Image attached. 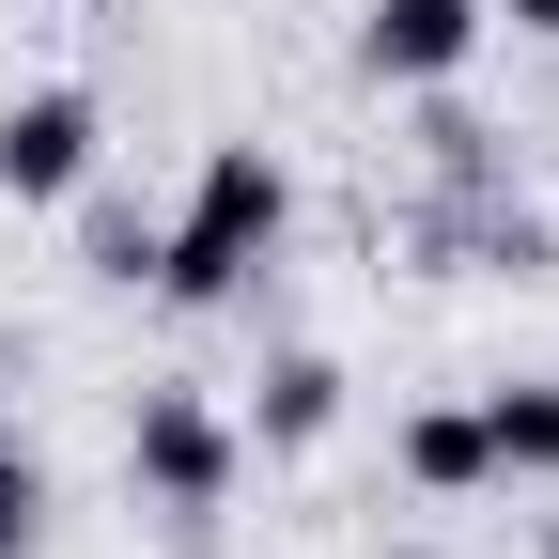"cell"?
Instances as JSON below:
<instances>
[{
    "mask_svg": "<svg viewBox=\"0 0 559 559\" xmlns=\"http://www.w3.org/2000/svg\"><path fill=\"white\" fill-rule=\"evenodd\" d=\"M94 187V94H0V202H79Z\"/></svg>",
    "mask_w": 559,
    "mask_h": 559,
    "instance_id": "4",
    "label": "cell"
},
{
    "mask_svg": "<svg viewBox=\"0 0 559 559\" xmlns=\"http://www.w3.org/2000/svg\"><path fill=\"white\" fill-rule=\"evenodd\" d=\"M124 481H140L171 528H218V513H234V419L202 404V389H140V419H124Z\"/></svg>",
    "mask_w": 559,
    "mask_h": 559,
    "instance_id": "2",
    "label": "cell"
},
{
    "mask_svg": "<svg viewBox=\"0 0 559 559\" xmlns=\"http://www.w3.org/2000/svg\"><path fill=\"white\" fill-rule=\"evenodd\" d=\"M481 451H498V481H559V389H498Z\"/></svg>",
    "mask_w": 559,
    "mask_h": 559,
    "instance_id": "6",
    "label": "cell"
},
{
    "mask_svg": "<svg viewBox=\"0 0 559 559\" xmlns=\"http://www.w3.org/2000/svg\"><path fill=\"white\" fill-rule=\"evenodd\" d=\"M544 559H559V528H544Z\"/></svg>",
    "mask_w": 559,
    "mask_h": 559,
    "instance_id": "10",
    "label": "cell"
},
{
    "mask_svg": "<svg viewBox=\"0 0 559 559\" xmlns=\"http://www.w3.org/2000/svg\"><path fill=\"white\" fill-rule=\"evenodd\" d=\"M32 544H47V466L0 451V559H32Z\"/></svg>",
    "mask_w": 559,
    "mask_h": 559,
    "instance_id": "8",
    "label": "cell"
},
{
    "mask_svg": "<svg viewBox=\"0 0 559 559\" xmlns=\"http://www.w3.org/2000/svg\"><path fill=\"white\" fill-rule=\"evenodd\" d=\"M404 481H419V498H481V481H498V451H481V404L404 419Z\"/></svg>",
    "mask_w": 559,
    "mask_h": 559,
    "instance_id": "5",
    "label": "cell"
},
{
    "mask_svg": "<svg viewBox=\"0 0 559 559\" xmlns=\"http://www.w3.org/2000/svg\"><path fill=\"white\" fill-rule=\"evenodd\" d=\"M326 419H342V373H326V358H280V373H264V451H311Z\"/></svg>",
    "mask_w": 559,
    "mask_h": 559,
    "instance_id": "7",
    "label": "cell"
},
{
    "mask_svg": "<svg viewBox=\"0 0 559 559\" xmlns=\"http://www.w3.org/2000/svg\"><path fill=\"white\" fill-rule=\"evenodd\" d=\"M498 32L481 0H358V79H404V94H436L466 79V47Z\"/></svg>",
    "mask_w": 559,
    "mask_h": 559,
    "instance_id": "3",
    "label": "cell"
},
{
    "mask_svg": "<svg viewBox=\"0 0 559 559\" xmlns=\"http://www.w3.org/2000/svg\"><path fill=\"white\" fill-rule=\"evenodd\" d=\"M481 16H513V32H559V0H481Z\"/></svg>",
    "mask_w": 559,
    "mask_h": 559,
    "instance_id": "9",
    "label": "cell"
},
{
    "mask_svg": "<svg viewBox=\"0 0 559 559\" xmlns=\"http://www.w3.org/2000/svg\"><path fill=\"white\" fill-rule=\"evenodd\" d=\"M296 234V171L264 156V140H218V156H202V187H187V218L156 234V296L171 311H218V296H249V264Z\"/></svg>",
    "mask_w": 559,
    "mask_h": 559,
    "instance_id": "1",
    "label": "cell"
}]
</instances>
